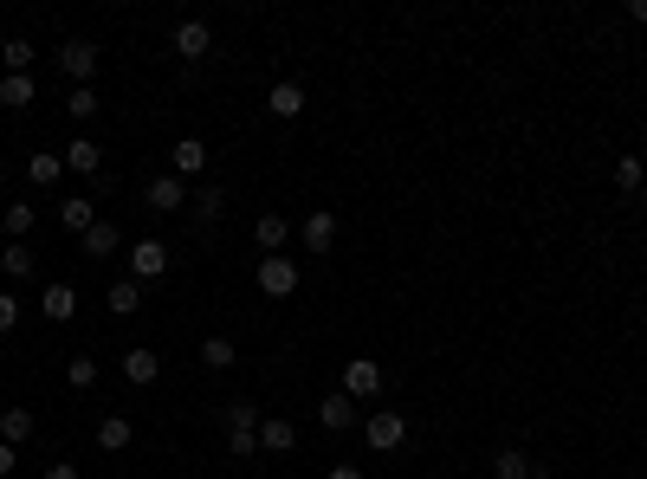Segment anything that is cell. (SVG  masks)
Instances as JSON below:
<instances>
[{
  "instance_id": "6da1fadb",
  "label": "cell",
  "mask_w": 647,
  "mask_h": 479,
  "mask_svg": "<svg viewBox=\"0 0 647 479\" xmlns=\"http://www.w3.org/2000/svg\"><path fill=\"white\" fill-rule=\"evenodd\" d=\"M259 292L266 298H292L298 292V259H285V253H272V259H259Z\"/></svg>"
},
{
  "instance_id": "7a4b0ae2",
  "label": "cell",
  "mask_w": 647,
  "mask_h": 479,
  "mask_svg": "<svg viewBox=\"0 0 647 479\" xmlns=\"http://www.w3.org/2000/svg\"><path fill=\"white\" fill-rule=\"evenodd\" d=\"M363 441H369V454H395V447L408 441V415H369Z\"/></svg>"
},
{
  "instance_id": "3957f363",
  "label": "cell",
  "mask_w": 647,
  "mask_h": 479,
  "mask_svg": "<svg viewBox=\"0 0 647 479\" xmlns=\"http://www.w3.org/2000/svg\"><path fill=\"white\" fill-rule=\"evenodd\" d=\"M343 395H350V402H376L382 395V363H369V357L343 363Z\"/></svg>"
},
{
  "instance_id": "277c9868",
  "label": "cell",
  "mask_w": 647,
  "mask_h": 479,
  "mask_svg": "<svg viewBox=\"0 0 647 479\" xmlns=\"http://www.w3.org/2000/svg\"><path fill=\"white\" fill-rule=\"evenodd\" d=\"M162 272H169V246L162 240H136L130 246V279L149 285V279H162Z\"/></svg>"
},
{
  "instance_id": "5b68a950",
  "label": "cell",
  "mask_w": 647,
  "mask_h": 479,
  "mask_svg": "<svg viewBox=\"0 0 647 479\" xmlns=\"http://www.w3.org/2000/svg\"><path fill=\"white\" fill-rule=\"evenodd\" d=\"M169 46H175V59H188V65H195V59H208V52H214V33H208V20H182V26H175V39H169Z\"/></svg>"
},
{
  "instance_id": "8992f818",
  "label": "cell",
  "mask_w": 647,
  "mask_h": 479,
  "mask_svg": "<svg viewBox=\"0 0 647 479\" xmlns=\"http://www.w3.org/2000/svg\"><path fill=\"white\" fill-rule=\"evenodd\" d=\"M59 72L78 78V85H91V72H98V46H91V39H65L59 46Z\"/></svg>"
},
{
  "instance_id": "52a82bcc",
  "label": "cell",
  "mask_w": 647,
  "mask_h": 479,
  "mask_svg": "<svg viewBox=\"0 0 647 479\" xmlns=\"http://www.w3.org/2000/svg\"><path fill=\"white\" fill-rule=\"evenodd\" d=\"M298 240H305V253H330V246H337V214L330 208H318V214H305V227H298Z\"/></svg>"
},
{
  "instance_id": "ba28073f",
  "label": "cell",
  "mask_w": 647,
  "mask_h": 479,
  "mask_svg": "<svg viewBox=\"0 0 647 479\" xmlns=\"http://www.w3.org/2000/svg\"><path fill=\"white\" fill-rule=\"evenodd\" d=\"M492 479H550V467H538L525 447H499V460H492Z\"/></svg>"
},
{
  "instance_id": "9c48e42d",
  "label": "cell",
  "mask_w": 647,
  "mask_h": 479,
  "mask_svg": "<svg viewBox=\"0 0 647 479\" xmlns=\"http://www.w3.org/2000/svg\"><path fill=\"white\" fill-rule=\"evenodd\" d=\"M39 311H46L52 324H72L78 318V285H65V279H52L46 292H39Z\"/></svg>"
},
{
  "instance_id": "30bf717a",
  "label": "cell",
  "mask_w": 647,
  "mask_h": 479,
  "mask_svg": "<svg viewBox=\"0 0 647 479\" xmlns=\"http://www.w3.org/2000/svg\"><path fill=\"white\" fill-rule=\"evenodd\" d=\"M143 201H149V208H156V214H169V208H182V201H188V182H182V175H156V182H149L143 188Z\"/></svg>"
},
{
  "instance_id": "8fae6325",
  "label": "cell",
  "mask_w": 647,
  "mask_h": 479,
  "mask_svg": "<svg viewBox=\"0 0 647 479\" xmlns=\"http://www.w3.org/2000/svg\"><path fill=\"white\" fill-rule=\"evenodd\" d=\"M292 447H298V428L285 415H266V421H259V454H292Z\"/></svg>"
},
{
  "instance_id": "7c38bea8",
  "label": "cell",
  "mask_w": 647,
  "mask_h": 479,
  "mask_svg": "<svg viewBox=\"0 0 647 479\" xmlns=\"http://www.w3.org/2000/svg\"><path fill=\"white\" fill-rule=\"evenodd\" d=\"M169 162H175V175H201L208 169V143H201V136H175V149H169Z\"/></svg>"
},
{
  "instance_id": "4fadbf2b",
  "label": "cell",
  "mask_w": 647,
  "mask_h": 479,
  "mask_svg": "<svg viewBox=\"0 0 647 479\" xmlns=\"http://www.w3.org/2000/svg\"><path fill=\"white\" fill-rule=\"evenodd\" d=\"M266 111L279 117V123H292L298 111H305V85H292V78H279V85L266 91Z\"/></svg>"
},
{
  "instance_id": "5bb4252c",
  "label": "cell",
  "mask_w": 647,
  "mask_h": 479,
  "mask_svg": "<svg viewBox=\"0 0 647 479\" xmlns=\"http://www.w3.org/2000/svg\"><path fill=\"white\" fill-rule=\"evenodd\" d=\"M65 169L72 175H104V149L91 143V136H72V143H65Z\"/></svg>"
},
{
  "instance_id": "9a60e30c",
  "label": "cell",
  "mask_w": 647,
  "mask_h": 479,
  "mask_svg": "<svg viewBox=\"0 0 647 479\" xmlns=\"http://www.w3.org/2000/svg\"><path fill=\"white\" fill-rule=\"evenodd\" d=\"M253 240H259V253H285V240H292V221H285V214H259L253 221Z\"/></svg>"
},
{
  "instance_id": "2e32d148",
  "label": "cell",
  "mask_w": 647,
  "mask_h": 479,
  "mask_svg": "<svg viewBox=\"0 0 647 479\" xmlns=\"http://www.w3.org/2000/svg\"><path fill=\"white\" fill-rule=\"evenodd\" d=\"M117 363H123V376H130L136 389H149V382L162 376V357H156V350H143V344H136V350H123Z\"/></svg>"
},
{
  "instance_id": "e0dca14e",
  "label": "cell",
  "mask_w": 647,
  "mask_h": 479,
  "mask_svg": "<svg viewBox=\"0 0 647 479\" xmlns=\"http://www.w3.org/2000/svg\"><path fill=\"white\" fill-rule=\"evenodd\" d=\"M26 182H33V188H59L65 182V156H52V149L26 156Z\"/></svg>"
},
{
  "instance_id": "ac0fdd59",
  "label": "cell",
  "mask_w": 647,
  "mask_h": 479,
  "mask_svg": "<svg viewBox=\"0 0 647 479\" xmlns=\"http://www.w3.org/2000/svg\"><path fill=\"white\" fill-rule=\"evenodd\" d=\"M130 441H136V421L130 415H104L98 421V447H104V454H123Z\"/></svg>"
},
{
  "instance_id": "d6986e66",
  "label": "cell",
  "mask_w": 647,
  "mask_h": 479,
  "mask_svg": "<svg viewBox=\"0 0 647 479\" xmlns=\"http://www.w3.org/2000/svg\"><path fill=\"white\" fill-rule=\"evenodd\" d=\"M59 221H65V234H78V240H85V234H91V227H98V208H91V201H85V195H65V208H59Z\"/></svg>"
},
{
  "instance_id": "ffe728a7",
  "label": "cell",
  "mask_w": 647,
  "mask_h": 479,
  "mask_svg": "<svg viewBox=\"0 0 647 479\" xmlns=\"http://www.w3.org/2000/svg\"><path fill=\"white\" fill-rule=\"evenodd\" d=\"M104 305L117 311V318H136V311H143V285H136V279H110Z\"/></svg>"
},
{
  "instance_id": "44dd1931",
  "label": "cell",
  "mask_w": 647,
  "mask_h": 479,
  "mask_svg": "<svg viewBox=\"0 0 647 479\" xmlns=\"http://www.w3.org/2000/svg\"><path fill=\"white\" fill-rule=\"evenodd\" d=\"M318 421H324V428L330 434H343V428H356V402H350V395H324V408H318Z\"/></svg>"
},
{
  "instance_id": "7402d4cb",
  "label": "cell",
  "mask_w": 647,
  "mask_h": 479,
  "mask_svg": "<svg viewBox=\"0 0 647 479\" xmlns=\"http://www.w3.org/2000/svg\"><path fill=\"white\" fill-rule=\"evenodd\" d=\"M33 266H39L33 246H26V240H7V253H0V272H7V279L20 285V279H33Z\"/></svg>"
},
{
  "instance_id": "603a6c76",
  "label": "cell",
  "mask_w": 647,
  "mask_h": 479,
  "mask_svg": "<svg viewBox=\"0 0 647 479\" xmlns=\"http://www.w3.org/2000/svg\"><path fill=\"white\" fill-rule=\"evenodd\" d=\"M0 104H7V111H26V104H33V72H7L0 78Z\"/></svg>"
},
{
  "instance_id": "cb8c5ba5",
  "label": "cell",
  "mask_w": 647,
  "mask_h": 479,
  "mask_svg": "<svg viewBox=\"0 0 647 479\" xmlns=\"http://www.w3.org/2000/svg\"><path fill=\"white\" fill-rule=\"evenodd\" d=\"M33 221H39V208H26V201H7V208H0V227H7V240H26V234H33Z\"/></svg>"
},
{
  "instance_id": "d4e9b609",
  "label": "cell",
  "mask_w": 647,
  "mask_h": 479,
  "mask_svg": "<svg viewBox=\"0 0 647 479\" xmlns=\"http://www.w3.org/2000/svg\"><path fill=\"white\" fill-rule=\"evenodd\" d=\"M26 434H33V408H0V441L20 447Z\"/></svg>"
},
{
  "instance_id": "484cf974",
  "label": "cell",
  "mask_w": 647,
  "mask_h": 479,
  "mask_svg": "<svg viewBox=\"0 0 647 479\" xmlns=\"http://www.w3.org/2000/svg\"><path fill=\"white\" fill-rule=\"evenodd\" d=\"M78 246H85V259H110V253H117V221H98Z\"/></svg>"
},
{
  "instance_id": "4316f807",
  "label": "cell",
  "mask_w": 647,
  "mask_h": 479,
  "mask_svg": "<svg viewBox=\"0 0 647 479\" xmlns=\"http://www.w3.org/2000/svg\"><path fill=\"white\" fill-rule=\"evenodd\" d=\"M615 188H622V195H641V188H647V162L641 156H622V162H615Z\"/></svg>"
},
{
  "instance_id": "83f0119b",
  "label": "cell",
  "mask_w": 647,
  "mask_h": 479,
  "mask_svg": "<svg viewBox=\"0 0 647 479\" xmlns=\"http://www.w3.org/2000/svg\"><path fill=\"white\" fill-rule=\"evenodd\" d=\"M220 421H227V434H259V408L253 402H227Z\"/></svg>"
},
{
  "instance_id": "f1b7e54d",
  "label": "cell",
  "mask_w": 647,
  "mask_h": 479,
  "mask_svg": "<svg viewBox=\"0 0 647 479\" xmlns=\"http://www.w3.org/2000/svg\"><path fill=\"white\" fill-rule=\"evenodd\" d=\"M201 363H208V369H233V363H240V350H233L227 337H201Z\"/></svg>"
},
{
  "instance_id": "f546056e",
  "label": "cell",
  "mask_w": 647,
  "mask_h": 479,
  "mask_svg": "<svg viewBox=\"0 0 647 479\" xmlns=\"http://www.w3.org/2000/svg\"><path fill=\"white\" fill-rule=\"evenodd\" d=\"M65 111H72V117H98L104 104H98V91H91V85H72V91H65Z\"/></svg>"
},
{
  "instance_id": "4dcf8cb0",
  "label": "cell",
  "mask_w": 647,
  "mask_h": 479,
  "mask_svg": "<svg viewBox=\"0 0 647 479\" xmlns=\"http://www.w3.org/2000/svg\"><path fill=\"white\" fill-rule=\"evenodd\" d=\"M65 382H72L78 395H85V389H98V363H91V357H72V363H65Z\"/></svg>"
},
{
  "instance_id": "1f68e13d",
  "label": "cell",
  "mask_w": 647,
  "mask_h": 479,
  "mask_svg": "<svg viewBox=\"0 0 647 479\" xmlns=\"http://www.w3.org/2000/svg\"><path fill=\"white\" fill-rule=\"evenodd\" d=\"M0 59H7V72H26V65H33V46H26V39H7Z\"/></svg>"
},
{
  "instance_id": "d6a6232c",
  "label": "cell",
  "mask_w": 647,
  "mask_h": 479,
  "mask_svg": "<svg viewBox=\"0 0 647 479\" xmlns=\"http://www.w3.org/2000/svg\"><path fill=\"white\" fill-rule=\"evenodd\" d=\"M220 208H227V195H220V188H201V195H195V214H201V221H214Z\"/></svg>"
},
{
  "instance_id": "836d02e7",
  "label": "cell",
  "mask_w": 647,
  "mask_h": 479,
  "mask_svg": "<svg viewBox=\"0 0 647 479\" xmlns=\"http://www.w3.org/2000/svg\"><path fill=\"white\" fill-rule=\"evenodd\" d=\"M13 324H20V298H13V292H0V337H7Z\"/></svg>"
},
{
  "instance_id": "e575fe53",
  "label": "cell",
  "mask_w": 647,
  "mask_h": 479,
  "mask_svg": "<svg viewBox=\"0 0 647 479\" xmlns=\"http://www.w3.org/2000/svg\"><path fill=\"white\" fill-rule=\"evenodd\" d=\"M227 454H233V460H246V454H259V434H227Z\"/></svg>"
},
{
  "instance_id": "d590c367",
  "label": "cell",
  "mask_w": 647,
  "mask_h": 479,
  "mask_svg": "<svg viewBox=\"0 0 647 479\" xmlns=\"http://www.w3.org/2000/svg\"><path fill=\"white\" fill-rule=\"evenodd\" d=\"M46 479H78V467H72V460H59V467H46Z\"/></svg>"
},
{
  "instance_id": "8d00e7d4",
  "label": "cell",
  "mask_w": 647,
  "mask_h": 479,
  "mask_svg": "<svg viewBox=\"0 0 647 479\" xmlns=\"http://www.w3.org/2000/svg\"><path fill=\"white\" fill-rule=\"evenodd\" d=\"M324 479H363V467H330Z\"/></svg>"
},
{
  "instance_id": "74e56055",
  "label": "cell",
  "mask_w": 647,
  "mask_h": 479,
  "mask_svg": "<svg viewBox=\"0 0 647 479\" xmlns=\"http://www.w3.org/2000/svg\"><path fill=\"white\" fill-rule=\"evenodd\" d=\"M7 473H13V447L0 441V479H7Z\"/></svg>"
},
{
  "instance_id": "f35d334b",
  "label": "cell",
  "mask_w": 647,
  "mask_h": 479,
  "mask_svg": "<svg viewBox=\"0 0 647 479\" xmlns=\"http://www.w3.org/2000/svg\"><path fill=\"white\" fill-rule=\"evenodd\" d=\"M628 13H635V20L647 26V0H628Z\"/></svg>"
},
{
  "instance_id": "ab89813d",
  "label": "cell",
  "mask_w": 647,
  "mask_h": 479,
  "mask_svg": "<svg viewBox=\"0 0 647 479\" xmlns=\"http://www.w3.org/2000/svg\"><path fill=\"white\" fill-rule=\"evenodd\" d=\"M0 195H7V175H0Z\"/></svg>"
},
{
  "instance_id": "60d3db41",
  "label": "cell",
  "mask_w": 647,
  "mask_h": 479,
  "mask_svg": "<svg viewBox=\"0 0 647 479\" xmlns=\"http://www.w3.org/2000/svg\"><path fill=\"white\" fill-rule=\"evenodd\" d=\"M641 208H647V188H641Z\"/></svg>"
},
{
  "instance_id": "b9f144b4",
  "label": "cell",
  "mask_w": 647,
  "mask_h": 479,
  "mask_svg": "<svg viewBox=\"0 0 647 479\" xmlns=\"http://www.w3.org/2000/svg\"><path fill=\"white\" fill-rule=\"evenodd\" d=\"M635 479H647V473H635Z\"/></svg>"
}]
</instances>
